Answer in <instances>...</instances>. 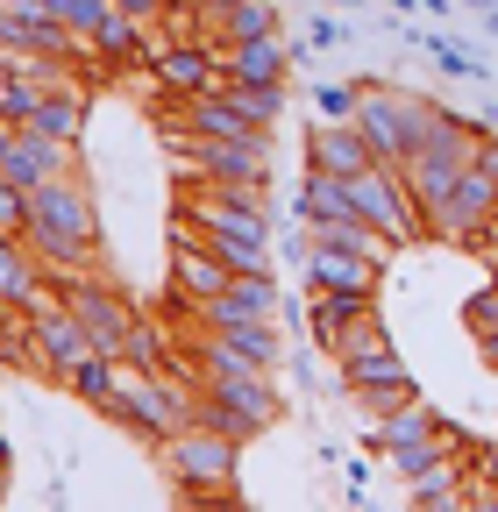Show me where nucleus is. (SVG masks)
<instances>
[{
  "mask_svg": "<svg viewBox=\"0 0 498 512\" xmlns=\"http://www.w3.org/2000/svg\"><path fill=\"white\" fill-rule=\"evenodd\" d=\"M29 256L50 271V278H79L100 264V207H93V192L79 171L65 178H50L29 192Z\"/></svg>",
  "mask_w": 498,
  "mask_h": 512,
  "instance_id": "1",
  "label": "nucleus"
},
{
  "mask_svg": "<svg viewBox=\"0 0 498 512\" xmlns=\"http://www.w3.org/2000/svg\"><path fill=\"white\" fill-rule=\"evenodd\" d=\"M150 448H157V470L171 477L178 498H228V491H235L242 441H228V434H214V427H200V420H185V427L157 434Z\"/></svg>",
  "mask_w": 498,
  "mask_h": 512,
  "instance_id": "2",
  "label": "nucleus"
},
{
  "mask_svg": "<svg viewBox=\"0 0 498 512\" xmlns=\"http://www.w3.org/2000/svg\"><path fill=\"white\" fill-rule=\"evenodd\" d=\"M434 107H442V100H427V93H413V86H363L356 128H363L370 157L406 171L413 150H420V136H427V121H434Z\"/></svg>",
  "mask_w": 498,
  "mask_h": 512,
  "instance_id": "3",
  "label": "nucleus"
},
{
  "mask_svg": "<svg viewBox=\"0 0 498 512\" xmlns=\"http://www.w3.org/2000/svg\"><path fill=\"white\" fill-rule=\"evenodd\" d=\"M349 207H356L370 228H385L392 249H413V242L427 235V221H420V207H413V185H406L399 164H363V171L349 178Z\"/></svg>",
  "mask_w": 498,
  "mask_h": 512,
  "instance_id": "4",
  "label": "nucleus"
},
{
  "mask_svg": "<svg viewBox=\"0 0 498 512\" xmlns=\"http://www.w3.org/2000/svg\"><path fill=\"white\" fill-rule=\"evenodd\" d=\"M335 384H342L356 406H370V413H392V406L420 399V377L406 370V356H399L392 342L363 349V356H342V363H335Z\"/></svg>",
  "mask_w": 498,
  "mask_h": 512,
  "instance_id": "5",
  "label": "nucleus"
},
{
  "mask_svg": "<svg viewBox=\"0 0 498 512\" xmlns=\"http://www.w3.org/2000/svg\"><path fill=\"white\" fill-rule=\"evenodd\" d=\"M50 285L65 292V306L79 313V328L93 335L100 356H121V349H129V335H136V320H143V313L121 299L114 285H100L93 271H79V278H50Z\"/></svg>",
  "mask_w": 498,
  "mask_h": 512,
  "instance_id": "6",
  "label": "nucleus"
},
{
  "mask_svg": "<svg viewBox=\"0 0 498 512\" xmlns=\"http://www.w3.org/2000/svg\"><path fill=\"white\" fill-rule=\"evenodd\" d=\"M498 214V178L484 164H470L456 185H449V200L442 207H427V242H449V249H477L484 221Z\"/></svg>",
  "mask_w": 498,
  "mask_h": 512,
  "instance_id": "7",
  "label": "nucleus"
},
{
  "mask_svg": "<svg viewBox=\"0 0 498 512\" xmlns=\"http://www.w3.org/2000/svg\"><path fill=\"white\" fill-rule=\"evenodd\" d=\"M22 320H29V356H36L50 377H65L79 356H93V335L79 328V313L65 306V292H57V285H50V292H43Z\"/></svg>",
  "mask_w": 498,
  "mask_h": 512,
  "instance_id": "8",
  "label": "nucleus"
},
{
  "mask_svg": "<svg viewBox=\"0 0 498 512\" xmlns=\"http://www.w3.org/2000/svg\"><path fill=\"white\" fill-rule=\"evenodd\" d=\"M150 64H157V86H164L171 100H200V93L221 86V50H207L200 36H171Z\"/></svg>",
  "mask_w": 498,
  "mask_h": 512,
  "instance_id": "9",
  "label": "nucleus"
},
{
  "mask_svg": "<svg viewBox=\"0 0 498 512\" xmlns=\"http://www.w3.org/2000/svg\"><path fill=\"white\" fill-rule=\"evenodd\" d=\"M200 399H221L228 413H242L257 434H271L285 420V399H278V384L271 370H235V377H200Z\"/></svg>",
  "mask_w": 498,
  "mask_h": 512,
  "instance_id": "10",
  "label": "nucleus"
},
{
  "mask_svg": "<svg viewBox=\"0 0 498 512\" xmlns=\"http://www.w3.org/2000/svg\"><path fill=\"white\" fill-rule=\"evenodd\" d=\"M72 157H79V143H57V136H43V128H15V143H8V157H0V171H8L22 192H36V185H50V178H65Z\"/></svg>",
  "mask_w": 498,
  "mask_h": 512,
  "instance_id": "11",
  "label": "nucleus"
},
{
  "mask_svg": "<svg viewBox=\"0 0 498 512\" xmlns=\"http://www.w3.org/2000/svg\"><path fill=\"white\" fill-rule=\"evenodd\" d=\"M0 50H57V57H79L86 43H72L57 29V15L43 0H0Z\"/></svg>",
  "mask_w": 498,
  "mask_h": 512,
  "instance_id": "12",
  "label": "nucleus"
},
{
  "mask_svg": "<svg viewBox=\"0 0 498 512\" xmlns=\"http://www.w3.org/2000/svg\"><path fill=\"white\" fill-rule=\"evenodd\" d=\"M306 285L314 292H378L385 285V256H349V249H314L306 242Z\"/></svg>",
  "mask_w": 498,
  "mask_h": 512,
  "instance_id": "13",
  "label": "nucleus"
},
{
  "mask_svg": "<svg viewBox=\"0 0 498 512\" xmlns=\"http://www.w3.org/2000/svg\"><path fill=\"white\" fill-rule=\"evenodd\" d=\"M363 164H378L363 143V128L356 121H321L314 136H306V171H335V178H356Z\"/></svg>",
  "mask_w": 498,
  "mask_h": 512,
  "instance_id": "14",
  "label": "nucleus"
},
{
  "mask_svg": "<svg viewBox=\"0 0 498 512\" xmlns=\"http://www.w3.org/2000/svg\"><path fill=\"white\" fill-rule=\"evenodd\" d=\"M285 64L292 50L278 36H249V43H221V72L242 79V86H285Z\"/></svg>",
  "mask_w": 498,
  "mask_h": 512,
  "instance_id": "15",
  "label": "nucleus"
},
{
  "mask_svg": "<svg viewBox=\"0 0 498 512\" xmlns=\"http://www.w3.org/2000/svg\"><path fill=\"white\" fill-rule=\"evenodd\" d=\"M43 292H50V271L29 256V242L0 235V313H29Z\"/></svg>",
  "mask_w": 498,
  "mask_h": 512,
  "instance_id": "16",
  "label": "nucleus"
},
{
  "mask_svg": "<svg viewBox=\"0 0 498 512\" xmlns=\"http://www.w3.org/2000/svg\"><path fill=\"white\" fill-rule=\"evenodd\" d=\"M363 313H378V292H314V306H306V335H314V349L335 356L342 328L363 320Z\"/></svg>",
  "mask_w": 498,
  "mask_h": 512,
  "instance_id": "17",
  "label": "nucleus"
},
{
  "mask_svg": "<svg viewBox=\"0 0 498 512\" xmlns=\"http://www.w3.org/2000/svg\"><path fill=\"white\" fill-rule=\"evenodd\" d=\"M463 448H442L420 477H413V512H463Z\"/></svg>",
  "mask_w": 498,
  "mask_h": 512,
  "instance_id": "18",
  "label": "nucleus"
},
{
  "mask_svg": "<svg viewBox=\"0 0 498 512\" xmlns=\"http://www.w3.org/2000/svg\"><path fill=\"white\" fill-rule=\"evenodd\" d=\"M86 121H93V100H86L79 79H65V86H50V93H43V107H36L29 128H43V136H57V143H79V136H86Z\"/></svg>",
  "mask_w": 498,
  "mask_h": 512,
  "instance_id": "19",
  "label": "nucleus"
},
{
  "mask_svg": "<svg viewBox=\"0 0 498 512\" xmlns=\"http://www.w3.org/2000/svg\"><path fill=\"white\" fill-rule=\"evenodd\" d=\"M306 242H314V249H349V256H392V235H385V228H370L363 214L306 221Z\"/></svg>",
  "mask_w": 498,
  "mask_h": 512,
  "instance_id": "20",
  "label": "nucleus"
},
{
  "mask_svg": "<svg viewBox=\"0 0 498 512\" xmlns=\"http://www.w3.org/2000/svg\"><path fill=\"white\" fill-rule=\"evenodd\" d=\"M406 43H413V50H427L449 79H477V86L491 79V57H484V50H470V43H456V36H420V29H406Z\"/></svg>",
  "mask_w": 498,
  "mask_h": 512,
  "instance_id": "21",
  "label": "nucleus"
},
{
  "mask_svg": "<svg viewBox=\"0 0 498 512\" xmlns=\"http://www.w3.org/2000/svg\"><path fill=\"white\" fill-rule=\"evenodd\" d=\"M114 370H121V356H100V349H93V356H79L65 377H57V384H65L72 399H86V406L100 413V406H107V392H114Z\"/></svg>",
  "mask_w": 498,
  "mask_h": 512,
  "instance_id": "22",
  "label": "nucleus"
},
{
  "mask_svg": "<svg viewBox=\"0 0 498 512\" xmlns=\"http://www.w3.org/2000/svg\"><path fill=\"white\" fill-rule=\"evenodd\" d=\"M214 93H221V100H235L257 128H278V114H285V86H242V79H228V72H221V86H214Z\"/></svg>",
  "mask_w": 498,
  "mask_h": 512,
  "instance_id": "23",
  "label": "nucleus"
},
{
  "mask_svg": "<svg viewBox=\"0 0 498 512\" xmlns=\"http://www.w3.org/2000/svg\"><path fill=\"white\" fill-rule=\"evenodd\" d=\"M442 448H449V441L427 427V434H399V441H385V456H392V470H399V477L413 484V477H420V470H427L434 456H442Z\"/></svg>",
  "mask_w": 498,
  "mask_h": 512,
  "instance_id": "24",
  "label": "nucleus"
},
{
  "mask_svg": "<svg viewBox=\"0 0 498 512\" xmlns=\"http://www.w3.org/2000/svg\"><path fill=\"white\" fill-rule=\"evenodd\" d=\"M43 8L57 15V29H65L72 43H93V29L107 22V8H114V0H43Z\"/></svg>",
  "mask_w": 498,
  "mask_h": 512,
  "instance_id": "25",
  "label": "nucleus"
},
{
  "mask_svg": "<svg viewBox=\"0 0 498 512\" xmlns=\"http://www.w3.org/2000/svg\"><path fill=\"white\" fill-rule=\"evenodd\" d=\"M57 86H65V79H57ZM43 79H8V86H0V121H15V128H29L36 121V107H43Z\"/></svg>",
  "mask_w": 498,
  "mask_h": 512,
  "instance_id": "26",
  "label": "nucleus"
},
{
  "mask_svg": "<svg viewBox=\"0 0 498 512\" xmlns=\"http://www.w3.org/2000/svg\"><path fill=\"white\" fill-rule=\"evenodd\" d=\"M121 363H129V370H164V363H171V349H164V328H157L150 313L136 320V335H129V349H121Z\"/></svg>",
  "mask_w": 498,
  "mask_h": 512,
  "instance_id": "27",
  "label": "nucleus"
},
{
  "mask_svg": "<svg viewBox=\"0 0 498 512\" xmlns=\"http://www.w3.org/2000/svg\"><path fill=\"white\" fill-rule=\"evenodd\" d=\"M249 36H278V0H242L228 15V43H249Z\"/></svg>",
  "mask_w": 498,
  "mask_h": 512,
  "instance_id": "28",
  "label": "nucleus"
},
{
  "mask_svg": "<svg viewBox=\"0 0 498 512\" xmlns=\"http://www.w3.org/2000/svg\"><path fill=\"white\" fill-rule=\"evenodd\" d=\"M306 93H314L321 121H356V100H363V86H342V79H314Z\"/></svg>",
  "mask_w": 498,
  "mask_h": 512,
  "instance_id": "29",
  "label": "nucleus"
},
{
  "mask_svg": "<svg viewBox=\"0 0 498 512\" xmlns=\"http://www.w3.org/2000/svg\"><path fill=\"white\" fill-rule=\"evenodd\" d=\"M0 235H8V242L29 235V192H22L8 171H0Z\"/></svg>",
  "mask_w": 498,
  "mask_h": 512,
  "instance_id": "30",
  "label": "nucleus"
},
{
  "mask_svg": "<svg viewBox=\"0 0 498 512\" xmlns=\"http://www.w3.org/2000/svg\"><path fill=\"white\" fill-rule=\"evenodd\" d=\"M463 328H470V335H491V328H498V271L463 299Z\"/></svg>",
  "mask_w": 498,
  "mask_h": 512,
  "instance_id": "31",
  "label": "nucleus"
},
{
  "mask_svg": "<svg viewBox=\"0 0 498 512\" xmlns=\"http://www.w3.org/2000/svg\"><path fill=\"white\" fill-rule=\"evenodd\" d=\"M349 36H342V22L335 15H306V50H342Z\"/></svg>",
  "mask_w": 498,
  "mask_h": 512,
  "instance_id": "32",
  "label": "nucleus"
},
{
  "mask_svg": "<svg viewBox=\"0 0 498 512\" xmlns=\"http://www.w3.org/2000/svg\"><path fill=\"white\" fill-rule=\"evenodd\" d=\"M15 356H22V342H15V320H8V313H0V370H8Z\"/></svg>",
  "mask_w": 498,
  "mask_h": 512,
  "instance_id": "33",
  "label": "nucleus"
},
{
  "mask_svg": "<svg viewBox=\"0 0 498 512\" xmlns=\"http://www.w3.org/2000/svg\"><path fill=\"white\" fill-rule=\"evenodd\" d=\"M477 356H484V363L498 370V328H491V335H477Z\"/></svg>",
  "mask_w": 498,
  "mask_h": 512,
  "instance_id": "34",
  "label": "nucleus"
},
{
  "mask_svg": "<svg viewBox=\"0 0 498 512\" xmlns=\"http://www.w3.org/2000/svg\"><path fill=\"white\" fill-rule=\"evenodd\" d=\"M8 470H15V441H8V434H0V477H8Z\"/></svg>",
  "mask_w": 498,
  "mask_h": 512,
  "instance_id": "35",
  "label": "nucleus"
},
{
  "mask_svg": "<svg viewBox=\"0 0 498 512\" xmlns=\"http://www.w3.org/2000/svg\"><path fill=\"white\" fill-rule=\"evenodd\" d=\"M8 143H15V121H0V157H8Z\"/></svg>",
  "mask_w": 498,
  "mask_h": 512,
  "instance_id": "36",
  "label": "nucleus"
},
{
  "mask_svg": "<svg viewBox=\"0 0 498 512\" xmlns=\"http://www.w3.org/2000/svg\"><path fill=\"white\" fill-rule=\"evenodd\" d=\"M214 8H221V15H235V8H242V0H214Z\"/></svg>",
  "mask_w": 498,
  "mask_h": 512,
  "instance_id": "37",
  "label": "nucleus"
},
{
  "mask_svg": "<svg viewBox=\"0 0 498 512\" xmlns=\"http://www.w3.org/2000/svg\"><path fill=\"white\" fill-rule=\"evenodd\" d=\"M328 8H363V0H328Z\"/></svg>",
  "mask_w": 498,
  "mask_h": 512,
  "instance_id": "38",
  "label": "nucleus"
},
{
  "mask_svg": "<svg viewBox=\"0 0 498 512\" xmlns=\"http://www.w3.org/2000/svg\"><path fill=\"white\" fill-rule=\"evenodd\" d=\"M0 505H8V477H0Z\"/></svg>",
  "mask_w": 498,
  "mask_h": 512,
  "instance_id": "39",
  "label": "nucleus"
},
{
  "mask_svg": "<svg viewBox=\"0 0 498 512\" xmlns=\"http://www.w3.org/2000/svg\"><path fill=\"white\" fill-rule=\"evenodd\" d=\"M491 512H498V484H491Z\"/></svg>",
  "mask_w": 498,
  "mask_h": 512,
  "instance_id": "40",
  "label": "nucleus"
}]
</instances>
